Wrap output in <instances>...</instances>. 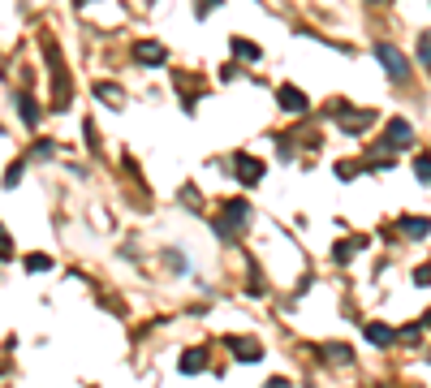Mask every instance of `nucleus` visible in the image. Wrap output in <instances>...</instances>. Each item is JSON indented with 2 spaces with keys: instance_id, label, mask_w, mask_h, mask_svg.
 <instances>
[{
  "instance_id": "nucleus-16",
  "label": "nucleus",
  "mask_w": 431,
  "mask_h": 388,
  "mask_svg": "<svg viewBox=\"0 0 431 388\" xmlns=\"http://www.w3.org/2000/svg\"><path fill=\"white\" fill-rule=\"evenodd\" d=\"M47 267H52V259H47V255H26V272H30V276L47 272Z\"/></svg>"
},
{
  "instance_id": "nucleus-12",
  "label": "nucleus",
  "mask_w": 431,
  "mask_h": 388,
  "mask_svg": "<svg viewBox=\"0 0 431 388\" xmlns=\"http://www.w3.org/2000/svg\"><path fill=\"white\" fill-rule=\"evenodd\" d=\"M203 367H207V350H186V354H181V371H186V375H194V371H203Z\"/></svg>"
},
{
  "instance_id": "nucleus-4",
  "label": "nucleus",
  "mask_w": 431,
  "mask_h": 388,
  "mask_svg": "<svg viewBox=\"0 0 431 388\" xmlns=\"http://www.w3.org/2000/svg\"><path fill=\"white\" fill-rule=\"evenodd\" d=\"M164 57H169L164 43H155V39H138V43H134V61H138V65H147V70L164 65Z\"/></svg>"
},
{
  "instance_id": "nucleus-14",
  "label": "nucleus",
  "mask_w": 431,
  "mask_h": 388,
  "mask_svg": "<svg viewBox=\"0 0 431 388\" xmlns=\"http://www.w3.org/2000/svg\"><path fill=\"white\" fill-rule=\"evenodd\" d=\"M414 177H418L422 186H431V155H418V160H414Z\"/></svg>"
},
{
  "instance_id": "nucleus-20",
  "label": "nucleus",
  "mask_w": 431,
  "mask_h": 388,
  "mask_svg": "<svg viewBox=\"0 0 431 388\" xmlns=\"http://www.w3.org/2000/svg\"><path fill=\"white\" fill-rule=\"evenodd\" d=\"M323 358H332V362H349L354 354H349L345 345H328V350H323Z\"/></svg>"
},
{
  "instance_id": "nucleus-5",
  "label": "nucleus",
  "mask_w": 431,
  "mask_h": 388,
  "mask_svg": "<svg viewBox=\"0 0 431 388\" xmlns=\"http://www.w3.org/2000/svg\"><path fill=\"white\" fill-rule=\"evenodd\" d=\"M233 173H237L242 186H259V182H263V164H259L254 155H237V160H233Z\"/></svg>"
},
{
  "instance_id": "nucleus-6",
  "label": "nucleus",
  "mask_w": 431,
  "mask_h": 388,
  "mask_svg": "<svg viewBox=\"0 0 431 388\" xmlns=\"http://www.w3.org/2000/svg\"><path fill=\"white\" fill-rule=\"evenodd\" d=\"M337 113H341V126H345V134H358V130H366V126H371V113H366V108L358 113V108H345V104H337Z\"/></svg>"
},
{
  "instance_id": "nucleus-8",
  "label": "nucleus",
  "mask_w": 431,
  "mask_h": 388,
  "mask_svg": "<svg viewBox=\"0 0 431 388\" xmlns=\"http://www.w3.org/2000/svg\"><path fill=\"white\" fill-rule=\"evenodd\" d=\"M276 99H281V108H285V113H298V117L310 108V104H306V95H302L298 87H281V91H276Z\"/></svg>"
},
{
  "instance_id": "nucleus-2",
  "label": "nucleus",
  "mask_w": 431,
  "mask_h": 388,
  "mask_svg": "<svg viewBox=\"0 0 431 388\" xmlns=\"http://www.w3.org/2000/svg\"><path fill=\"white\" fill-rule=\"evenodd\" d=\"M375 57H380V65H384L388 78H397V82L410 78V61L401 57V48H393V43H375Z\"/></svg>"
},
{
  "instance_id": "nucleus-3",
  "label": "nucleus",
  "mask_w": 431,
  "mask_h": 388,
  "mask_svg": "<svg viewBox=\"0 0 431 388\" xmlns=\"http://www.w3.org/2000/svg\"><path fill=\"white\" fill-rule=\"evenodd\" d=\"M405 147H414V126L410 121H388V134H384V143H380V151H405Z\"/></svg>"
},
{
  "instance_id": "nucleus-27",
  "label": "nucleus",
  "mask_w": 431,
  "mask_h": 388,
  "mask_svg": "<svg viewBox=\"0 0 431 388\" xmlns=\"http://www.w3.org/2000/svg\"><path fill=\"white\" fill-rule=\"evenodd\" d=\"M78 5H95V0H78Z\"/></svg>"
},
{
  "instance_id": "nucleus-15",
  "label": "nucleus",
  "mask_w": 431,
  "mask_h": 388,
  "mask_svg": "<svg viewBox=\"0 0 431 388\" xmlns=\"http://www.w3.org/2000/svg\"><path fill=\"white\" fill-rule=\"evenodd\" d=\"M358 246H366V238H354V242H341V246L332 250V255H337V263H345V259H349V255H354Z\"/></svg>"
},
{
  "instance_id": "nucleus-22",
  "label": "nucleus",
  "mask_w": 431,
  "mask_h": 388,
  "mask_svg": "<svg viewBox=\"0 0 431 388\" xmlns=\"http://www.w3.org/2000/svg\"><path fill=\"white\" fill-rule=\"evenodd\" d=\"M9 255H13V246H9V233L0 229V259H9Z\"/></svg>"
},
{
  "instance_id": "nucleus-9",
  "label": "nucleus",
  "mask_w": 431,
  "mask_h": 388,
  "mask_svg": "<svg viewBox=\"0 0 431 388\" xmlns=\"http://www.w3.org/2000/svg\"><path fill=\"white\" fill-rule=\"evenodd\" d=\"M362 332H366V341H371V345H380V350H384V345H393V341H397V332H393V328H388V323H366V328H362Z\"/></svg>"
},
{
  "instance_id": "nucleus-26",
  "label": "nucleus",
  "mask_w": 431,
  "mask_h": 388,
  "mask_svg": "<svg viewBox=\"0 0 431 388\" xmlns=\"http://www.w3.org/2000/svg\"><path fill=\"white\" fill-rule=\"evenodd\" d=\"M371 5H388V0H371Z\"/></svg>"
},
{
  "instance_id": "nucleus-13",
  "label": "nucleus",
  "mask_w": 431,
  "mask_h": 388,
  "mask_svg": "<svg viewBox=\"0 0 431 388\" xmlns=\"http://www.w3.org/2000/svg\"><path fill=\"white\" fill-rule=\"evenodd\" d=\"M13 104H18V113H22V121H26V126H39V104H35L30 95H18Z\"/></svg>"
},
{
  "instance_id": "nucleus-21",
  "label": "nucleus",
  "mask_w": 431,
  "mask_h": 388,
  "mask_svg": "<svg viewBox=\"0 0 431 388\" xmlns=\"http://www.w3.org/2000/svg\"><path fill=\"white\" fill-rule=\"evenodd\" d=\"M30 155H35V160H52V155H57V147H52V143H35Z\"/></svg>"
},
{
  "instance_id": "nucleus-7",
  "label": "nucleus",
  "mask_w": 431,
  "mask_h": 388,
  "mask_svg": "<svg viewBox=\"0 0 431 388\" xmlns=\"http://www.w3.org/2000/svg\"><path fill=\"white\" fill-rule=\"evenodd\" d=\"M397 229H401L410 242H422V238L431 233V220H422V216H401V220H397Z\"/></svg>"
},
{
  "instance_id": "nucleus-23",
  "label": "nucleus",
  "mask_w": 431,
  "mask_h": 388,
  "mask_svg": "<svg viewBox=\"0 0 431 388\" xmlns=\"http://www.w3.org/2000/svg\"><path fill=\"white\" fill-rule=\"evenodd\" d=\"M414 285H431V267H418L414 272Z\"/></svg>"
},
{
  "instance_id": "nucleus-1",
  "label": "nucleus",
  "mask_w": 431,
  "mask_h": 388,
  "mask_svg": "<svg viewBox=\"0 0 431 388\" xmlns=\"http://www.w3.org/2000/svg\"><path fill=\"white\" fill-rule=\"evenodd\" d=\"M246 220H250V203H246V199H229V203H225V216L216 220V233H220L225 242H233Z\"/></svg>"
},
{
  "instance_id": "nucleus-24",
  "label": "nucleus",
  "mask_w": 431,
  "mask_h": 388,
  "mask_svg": "<svg viewBox=\"0 0 431 388\" xmlns=\"http://www.w3.org/2000/svg\"><path fill=\"white\" fill-rule=\"evenodd\" d=\"M216 5H220V0H198V18H203V13H211Z\"/></svg>"
},
{
  "instance_id": "nucleus-19",
  "label": "nucleus",
  "mask_w": 431,
  "mask_h": 388,
  "mask_svg": "<svg viewBox=\"0 0 431 388\" xmlns=\"http://www.w3.org/2000/svg\"><path fill=\"white\" fill-rule=\"evenodd\" d=\"M418 61H422V65L431 70V31H427V35L418 39Z\"/></svg>"
},
{
  "instance_id": "nucleus-11",
  "label": "nucleus",
  "mask_w": 431,
  "mask_h": 388,
  "mask_svg": "<svg viewBox=\"0 0 431 388\" xmlns=\"http://www.w3.org/2000/svg\"><path fill=\"white\" fill-rule=\"evenodd\" d=\"M95 95H99L103 104H113V108H121V99H125V91H121L117 82H95Z\"/></svg>"
},
{
  "instance_id": "nucleus-10",
  "label": "nucleus",
  "mask_w": 431,
  "mask_h": 388,
  "mask_svg": "<svg viewBox=\"0 0 431 388\" xmlns=\"http://www.w3.org/2000/svg\"><path fill=\"white\" fill-rule=\"evenodd\" d=\"M229 350H233L242 362H259V358H263V345H250L246 337H229Z\"/></svg>"
},
{
  "instance_id": "nucleus-18",
  "label": "nucleus",
  "mask_w": 431,
  "mask_h": 388,
  "mask_svg": "<svg viewBox=\"0 0 431 388\" xmlns=\"http://www.w3.org/2000/svg\"><path fill=\"white\" fill-rule=\"evenodd\" d=\"M22 177H26V164H22V160H18V164H9V173H5V190H13Z\"/></svg>"
},
{
  "instance_id": "nucleus-17",
  "label": "nucleus",
  "mask_w": 431,
  "mask_h": 388,
  "mask_svg": "<svg viewBox=\"0 0 431 388\" xmlns=\"http://www.w3.org/2000/svg\"><path fill=\"white\" fill-rule=\"evenodd\" d=\"M233 52H237L242 61H259V48H254V43H246V39H233Z\"/></svg>"
},
{
  "instance_id": "nucleus-25",
  "label": "nucleus",
  "mask_w": 431,
  "mask_h": 388,
  "mask_svg": "<svg viewBox=\"0 0 431 388\" xmlns=\"http://www.w3.org/2000/svg\"><path fill=\"white\" fill-rule=\"evenodd\" d=\"M267 388H289V379H272V384H267Z\"/></svg>"
}]
</instances>
